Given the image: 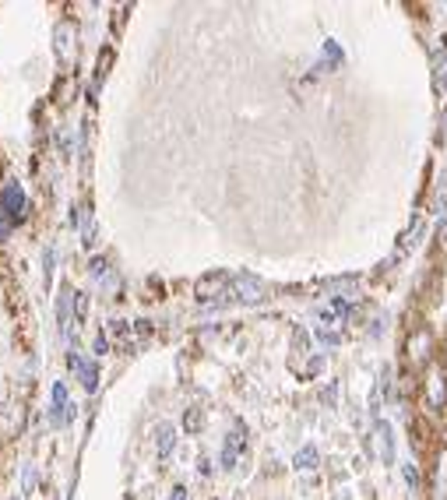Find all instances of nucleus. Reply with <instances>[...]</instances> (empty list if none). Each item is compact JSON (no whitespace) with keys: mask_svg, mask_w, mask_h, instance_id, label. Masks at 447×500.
I'll return each mask as SVG.
<instances>
[{"mask_svg":"<svg viewBox=\"0 0 447 500\" xmlns=\"http://www.w3.org/2000/svg\"><path fill=\"white\" fill-rule=\"evenodd\" d=\"M0 208L8 211V218H22L25 215V190L18 183H8L4 194H0Z\"/></svg>","mask_w":447,"mask_h":500,"instance_id":"obj_1","label":"nucleus"},{"mask_svg":"<svg viewBox=\"0 0 447 500\" xmlns=\"http://www.w3.org/2000/svg\"><path fill=\"white\" fill-rule=\"evenodd\" d=\"M57 57H60V60H71V57H74V25H71V22H60V25H57Z\"/></svg>","mask_w":447,"mask_h":500,"instance_id":"obj_2","label":"nucleus"},{"mask_svg":"<svg viewBox=\"0 0 447 500\" xmlns=\"http://www.w3.org/2000/svg\"><path fill=\"white\" fill-rule=\"evenodd\" d=\"M50 419H53L57 426H64V423L71 419V412H67V391H64V384H53V409H50Z\"/></svg>","mask_w":447,"mask_h":500,"instance_id":"obj_3","label":"nucleus"},{"mask_svg":"<svg viewBox=\"0 0 447 500\" xmlns=\"http://www.w3.org/2000/svg\"><path fill=\"white\" fill-rule=\"evenodd\" d=\"M71 367L78 370V377H81V384H85L88 391H95V381H99V374H95V367H92L88 360H81L78 353H71Z\"/></svg>","mask_w":447,"mask_h":500,"instance_id":"obj_4","label":"nucleus"},{"mask_svg":"<svg viewBox=\"0 0 447 500\" xmlns=\"http://www.w3.org/2000/svg\"><path fill=\"white\" fill-rule=\"evenodd\" d=\"M169 447H173V430L162 426V430H159V454H166Z\"/></svg>","mask_w":447,"mask_h":500,"instance_id":"obj_5","label":"nucleus"},{"mask_svg":"<svg viewBox=\"0 0 447 500\" xmlns=\"http://www.w3.org/2000/svg\"><path fill=\"white\" fill-rule=\"evenodd\" d=\"M4 215H8V211L0 208V236H8V218H4Z\"/></svg>","mask_w":447,"mask_h":500,"instance_id":"obj_6","label":"nucleus"}]
</instances>
